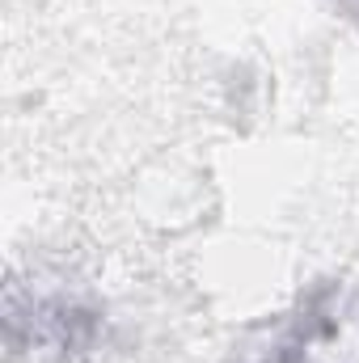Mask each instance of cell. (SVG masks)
Returning <instances> with one entry per match:
<instances>
[{"label":"cell","instance_id":"7a4b0ae2","mask_svg":"<svg viewBox=\"0 0 359 363\" xmlns=\"http://www.w3.org/2000/svg\"><path fill=\"white\" fill-rule=\"evenodd\" d=\"M9 351H38L47 363H97L110 351V325L97 304L72 291L9 287Z\"/></svg>","mask_w":359,"mask_h":363},{"label":"cell","instance_id":"3957f363","mask_svg":"<svg viewBox=\"0 0 359 363\" xmlns=\"http://www.w3.org/2000/svg\"><path fill=\"white\" fill-rule=\"evenodd\" d=\"M338 13H343V17L359 30V0H338Z\"/></svg>","mask_w":359,"mask_h":363},{"label":"cell","instance_id":"6da1fadb","mask_svg":"<svg viewBox=\"0 0 359 363\" xmlns=\"http://www.w3.org/2000/svg\"><path fill=\"white\" fill-rule=\"evenodd\" d=\"M258 363H359V283H309L254 347Z\"/></svg>","mask_w":359,"mask_h":363}]
</instances>
